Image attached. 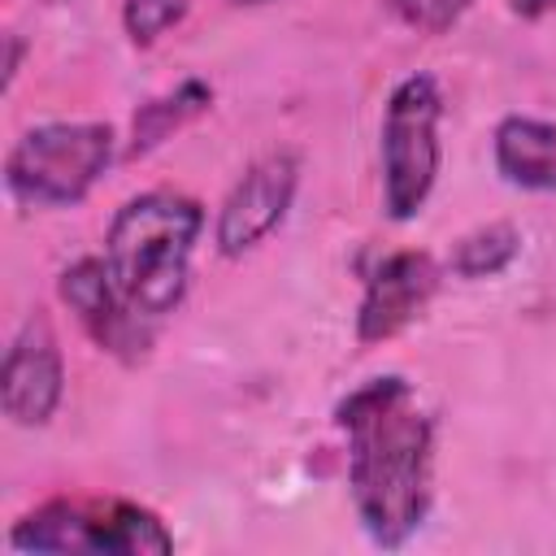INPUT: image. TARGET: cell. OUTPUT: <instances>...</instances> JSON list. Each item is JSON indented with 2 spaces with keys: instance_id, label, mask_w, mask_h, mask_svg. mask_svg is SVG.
<instances>
[{
  "instance_id": "8",
  "label": "cell",
  "mask_w": 556,
  "mask_h": 556,
  "mask_svg": "<svg viewBox=\"0 0 556 556\" xmlns=\"http://www.w3.org/2000/svg\"><path fill=\"white\" fill-rule=\"evenodd\" d=\"M65 391V365L56 334L48 317H26L22 330L13 334L4 352V374H0V404L13 426H43Z\"/></svg>"
},
{
  "instance_id": "1",
  "label": "cell",
  "mask_w": 556,
  "mask_h": 556,
  "mask_svg": "<svg viewBox=\"0 0 556 556\" xmlns=\"http://www.w3.org/2000/svg\"><path fill=\"white\" fill-rule=\"evenodd\" d=\"M348 434V486L365 534L400 547L430 513L434 426L400 374L361 382L334 408Z\"/></svg>"
},
{
  "instance_id": "4",
  "label": "cell",
  "mask_w": 556,
  "mask_h": 556,
  "mask_svg": "<svg viewBox=\"0 0 556 556\" xmlns=\"http://www.w3.org/2000/svg\"><path fill=\"white\" fill-rule=\"evenodd\" d=\"M113 161L109 122H43L30 126L4 161V187L26 208H70L87 200Z\"/></svg>"
},
{
  "instance_id": "2",
  "label": "cell",
  "mask_w": 556,
  "mask_h": 556,
  "mask_svg": "<svg viewBox=\"0 0 556 556\" xmlns=\"http://www.w3.org/2000/svg\"><path fill=\"white\" fill-rule=\"evenodd\" d=\"M200 230L204 208L178 191H143L117 208L104 239V261L135 313L156 321L182 304Z\"/></svg>"
},
{
  "instance_id": "17",
  "label": "cell",
  "mask_w": 556,
  "mask_h": 556,
  "mask_svg": "<svg viewBox=\"0 0 556 556\" xmlns=\"http://www.w3.org/2000/svg\"><path fill=\"white\" fill-rule=\"evenodd\" d=\"M235 4H274V0H235Z\"/></svg>"
},
{
  "instance_id": "10",
  "label": "cell",
  "mask_w": 556,
  "mask_h": 556,
  "mask_svg": "<svg viewBox=\"0 0 556 556\" xmlns=\"http://www.w3.org/2000/svg\"><path fill=\"white\" fill-rule=\"evenodd\" d=\"M495 169L526 191H556V122L504 117L495 126Z\"/></svg>"
},
{
  "instance_id": "13",
  "label": "cell",
  "mask_w": 556,
  "mask_h": 556,
  "mask_svg": "<svg viewBox=\"0 0 556 556\" xmlns=\"http://www.w3.org/2000/svg\"><path fill=\"white\" fill-rule=\"evenodd\" d=\"M187 9H191V0H126L122 4V26H126L130 43L148 48L165 30H174L187 17Z\"/></svg>"
},
{
  "instance_id": "9",
  "label": "cell",
  "mask_w": 556,
  "mask_h": 556,
  "mask_svg": "<svg viewBox=\"0 0 556 556\" xmlns=\"http://www.w3.org/2000/svg\"><path fill=\"white\" fill-rule=\"evenodd\" d=\"M439 265L430 252H391L365 282V295H361V313H356V339L369 348V343H387L395 339L404 326H413L426 304L434 300L439 291Z\"/></svg>"
},
{
  "instance_id": "14",
  "label": "cell",
  "mask_w": 556,
  "mask_h": 556,
  "mask_svg": "<svg viewBox=\"0 0 556 556\" xmlns=\"http://www.w3.org/2000/svg\"><path fill=\"white\" fill-rule=\"evenodd\" d=\"M391 13L408 26V30H421V35H443L447 26L460 22V13L473 4V0H387Z\"/></svg>"
},
{
  "instance_id": "3",
  "label": "cell",
  "mask_w": 556,
  "mask_h": 556,
  "mask_svg": "<svg viewBox=\"0 0 556 556\" xmlns=\"http://www.w3.org/2000/svg\"><path fill=\"white\" fill-rule=\"evenodd\" d=\"M9 547L17 552H104V556H165L174 552V534L165 521L135 500H83L61 495L30 508L13 530Z\"/></svg>"
},
{
  "instance_id": "7",
  "label": "cell",
  "mask_w": 556,
  "mask_h": 556,
  "mask_svg": "<svg viewBox=\"0 0 556 556\" xmlns=\"http://www.w3.org/2000/svg\"><path fill=\"white\" fill-rule=\"evenodd\" d=\"M61 300L70 304V313L83 321V330L113 356L122 361H139L148 348V317L130 308V300L122 295V287L113 282L109 261L100 256H83L74 265L61 269L56 282Z\"/></svg>"
},
{
  "instance_id": "6",
  "label": "cell",
  "mask_w": 556,
  "mask_h": 556,
  "mask_svg": "<svg viewBox=\"0 0 556 556\" xmlns=\"http://www.w3.org/2000/svg\"><path fill=\"white\" fill-rule=\"evenodd\" d=\"M295 187H300V156L291 148H274V152L256 156L217 208V226H213L217 252L222 256L252 252L269 230L282 226V217L295 200Z\"/></svg>"
},
{
  "instance_id": "5",
  "label": "cell",
  "mask_w": 556,
  "mask_h": 556,
  "mask_svg": "<svg viewBox=\"0 0 556 556\" xmlns=\"http://www.w3.org/2000/svg\"><path fill=\"white\" fill-rule=\"evenodd\" d=\"M439 122L443 96L430 74H408L395 83L382 113V204L395 222L421 213L439 178Z\"/></svg>"
},
{
  "instance_id": "12",
  "label": "cell",
  "mask_w": 556,
  "mask_h": 556,
  "mask_svg": "<svg viewBox=\"0 0 556 556\" xmlns=\"http://www.w3.org/2000/svg\"><path fill=\"white\" fill-rule=\"evenodd\" d=\"M517 252H521L517 226L491 222V226H478L465 239H456V248L447 256V269L456 278H495L517 261Z\"/></svg>"
},
{
  "instance_id": "16",
  "label": "cell",
  "mask_w": 556,
  "mask_h": 556,
  "mask_svg": "<svg viewBox=\"0 0 556 556\" xmlns=\"http://www.w3.org/2000/svg\"><path fill=\"white\" fill-rule=\"evenodd\" d=\"M552 9H556V0H513V13H521V17H543Z\"/></svg>"
},
{
  "instance_id": "11",
  "label": "cell",
  "mask_w": 556,
  "mask_h": 556,
  "mask_svg": "<svg viewBox=\"0 0 556 556\" xmlns=\"http://www.w3.org/2000/svg\"><path fill=\"white\" fill-rule=\"evenodd\" d=\"M213 104V87L204 78H187L178 83L174 91L165 96H152L135 109V122H130V152H152L156 143H165L174 130H182L187 122H195L200 113H208Z\"/></svg>"
},
{
  "instance_id": "15",
  "label": "cell",
  "mask_w": 556,
  "mask_h": 556,
  "mask_svg": "<svg viewBox=\"0 0 556 556\" xmlns=\"http://www.w3.org/2000/svg\"><path fill=\"white\" fill-rule=\"evenodd\" d=\"M22 48H26V43H22V35H13V30H9V35H4V91H9V87H13V78H17Z\"/></svg>"
}]
</instances>
